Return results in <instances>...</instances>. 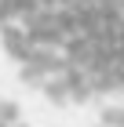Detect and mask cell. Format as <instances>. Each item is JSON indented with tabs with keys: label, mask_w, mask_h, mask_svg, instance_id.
Masks as SVG:
<instances>
[{
	"label": "cell",
	"mask_w": 124,
	"mask_h": 127,
	"mask_svg": "<svg viewBox=\"0 0 124 127\" xmlns=\"http://www.w3.org/2000/svg\"><path fill=\"white\" fill-rule=\"evenodd\" d=\"M0 44L55 105L124 91V0H0Z\"/></svg>",
	"instance_id": "6da1fadb"
}]
</instances>
